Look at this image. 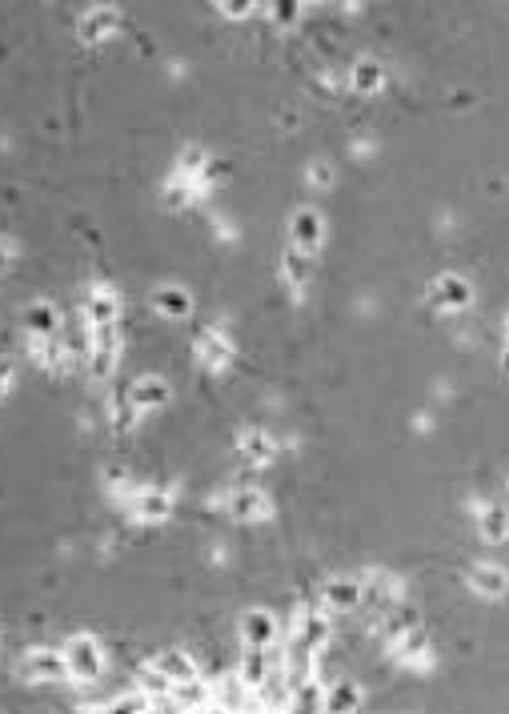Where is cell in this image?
I'll list each match as a JSON object with an SVG mask.
<instances>
[{
	"label": "cell",
	"mask_w": 509,
	"mask_h": 714,
	"mask_svg": "<svg viewBox=\"0 0 509 714\" xmlns=\"http://www.w3.org/2000/svg\"><path fill=\"white\" fill-rule=\"evenodd\" d=\"M61 654H65V670L69 678L77 682H89L101 674V666H105V654H101V642L93 638V634H73V638L61 646Z\"/></svg>",
	"instance_id": "6da1fadb"
},
{
	"label": "cell",
	"mask_w": 509,
	"mask_h": 714,
	"mask_svg": "<svg viewBox=\"0 0 509 714\" xmlns=\"http://www.w3.org/2000/svg\"><path fill=\"white\" fill-rule=\"evenodd\" d=\"M20 674H25V678H33V682H61V678H69L65 654H61V650H49V646H36V650H28V654H25Z\"/></svg>",
	"instance_id": "7a4b0ae2"
},
{
	"label": "cell",
	"mask_w": 509,
	"mask_h": 714,
	"mask_svg": "<svg viewBox=\"0 0 509 714\" xmlns=\"http://www.w3.org/2000/svg\"><path fill=\"white\" fill-rule=\"evenodd\" d=\"M361 598H365V586L357 578H333L325 586V610L329 614H349V610L361 606Z\"/></svg>",
	"instance_id": "3957f363"
},
{
	"label": "cell",
	"mask_w": 509,
	"mask_h": 714,
	"mask_svg": "<svg viewBox=\"0 0 509 714\" xmlns=\"http://www.w3.org/2000/svg\"><path fill=\"white\" fill-rule=\"evenodd\" d=\"M241 638H245V646H249V650H269L277 642V618L265 614V610H253V614H245Z\"/></svg>",
	"instance_id": "277c9868"
},
{
	"label": "cell",
	"mask_w": 509,
	"mask_h": 714,
	"mask_svg": "<svg viewBox=\"0 0 509 714\" xmlns=\"http://www.w3.org/2000/svg\"><path fill=\"white\" fill-rule=\"evenodd\" d=\"M325 710V690L317 678L297 682L289 690V702H285V714H321Z\"/></svg>",
	"instance_id": "5b68a950"
},
{
	"label": "cell",
	"mask_w": 509,
	"mask_h": 714,
	"mask_svg": "<svg viewBox=\"0 0 509 714\" xmlns=\"http://www.w3.org/2000/svg\"><path fill=\"white\" fill-rule=\"evenodd\" d=\"M269 497L261 494V489H237V494H229V513L233 518H241V521H261V518H269Z\"/></svg>",
	"instance_id": "8992f818"
},
{
	"label": "cell",
	"mask_w": 509,
	"mask_h": 714,
	"mask_svg": "<svg viewBox=\"0 0 509 714\" xmlns=\"http://www.w3.org/2000/svg\"><path fill=\"white\" fill-rule=\"evenodd\" d=\"M121 29V16H117V8H93V12L81 16V40H105L113 37V32Z\"/></svg>",
	"instance_id": "52a82bcc"
},
{
	"label": "cell",
	"mask_w": 509,
	"mask_h": 714,
	"mask_svg": "<svg viewBox=\"0 0 509 714\" xmlns=\"http://www.w3.org/2000/svg\"><path fill=\"white\" fill-rule=\"evenodd\" d=\"M153 666L173 682V686H177V682L197 678V666H193V658H189L185 650H161V654L153 658Z\"/></svg>",
	"instance_id": "ba28073f"
},
{
	"label": "cell",
	"mask_w": 509,
	"mask_h": 714,
	"mask_svg": "<svg viewBox=\"0 0 509 714\" xmlns=\"http://www.w3.org/2000/svg\"><path fill=\"white\" fill-rule=\"evenodd\" d=\"M85 313H89V325L93 329H97V325H117V297H113V289H105V285L93 289Z\"/></svg>",
	"instance_id": "9c48e42d"
},
{
	"label": "cell",
	"mask_w": 509,
	"mask_h": 714,
	"mask_svg": "<svg viewBox=\"0 0 509 714\" xmlns=\"http://www.w3.org/2000/svg\"><path fill=\"white\" fill-rule=\"evenodd\" d=\"M321 237H325V225H321V217L317 213H309V209H301L297 217H293V241H297V249H317L321 245Z\"/></svg>",
	"instance_id": "30bf717a"
},
{
	"label": "cell",
	"mask_w": 509,
	"mask_h": 714,
	"mask_svg": "<svg viewBox=\"0 0 509 714\" xmlns=\"http://www.w3.org/2000/svg\"><path fill=\"white\" fill-rule=\"evenodd\" d=\"M133 513H137V521H161L165 513H169V497H165L161 489H137Z\"/></svg>",
	"instance_id": "8fae6325"
},
{
	"label": "cell",
	"mask_w": 509,
	"mask_h": 714,
	"mask_svg": "<svg viewBox=\"0 0 509 714\" xmlns=\"http://www.w3.org/2000/svg\"><path fill=\"white\" fill-rule=\"evenodd\" d=\"M361 706V690L353 682H337L333 690H325V714H357Z\"/></svg>",
	"instance_id": "7c38bea8"
},
{
	"label": "cell",
	"mask_w": 509,
	"mask_h": 714,
	"mask_svg": "<svg viewBox=\"0 0 509 714\" xmlns=\"http://www.w3.org/2000/svg\"><path fill=\"white\" fill-rule=\"evenodd\" d=\"M25 321H28V333L33 337H57V309L44 301H33L25 309Z\"/></svg>",
	"instance_id": "4fadbf2b"
},
{
	"label": "cell",
	"mask_w": 509,
	"mask_h": 714,
	"mask_svg": "<svg viewBox=\"0 0 509 714\" xmlns=\"http://www.w3.org/2000/svg\"><path fill=\"white\" fill-rule=\"evenodd\" d=\"M165 398H169V390H165V382H157V377H141L129 390L133 409H153V406H161Z\"/></svg>",
	"instance_id": "5bb4252c"
},
{
	"label": "cell",
	"mask_w": 509,
	"mask_h": 714,
	"mask_svg": "<svg viewBox=\"0 0 509 714\" xmlns=\"http://www.w3.org/2000/svg\"><path fill=\"white\" fill-rule=\"evenodd\" d=\"M169 694L177 698L181 706H197V710H209V698H213V690L205 686V682L189 678V682H177V686H173Z\"/></svg>",
	"instance_id": "9a60e30c"
},
{
	"label": "cell",
	"mask_w": 509,
	"mask_h": 714,
	"mask_svg": "<svg viewBox=\"0 0 509 714\" xmlns=\"http://www.w3.org/2000/svg\"><path fill=\"white\" fill-rule=\"evenodd\" d=\"M473 586L481 594H505V586H509V574L501 566H477L473 570Z\"/></svg>",
	"instance_id": "2e32d148"
},
{
	"label": "cell",
	"mask_w": 509,
	"mask_h": 714,
	"mask_svg": "<svg viewBox=\"0 0 509 714\" xmlns=\"http://www.w3.org/2000/svg\"><path fill=\"white\" fill-rule=\"evenodd\" d=\"M137 690H141L145 698H165V694L173 690V682L165 678V674L157 670V666H145V670L137 674Z\"/></svg>",
	"instance_id": "e0dca14e"
},
{
	"label": "cell",
	"mask_w": 509,
	"mask_h": 714,
	"mask_svg": "<svg viewBox=\"0 0 509 714\" xmlns=\"http://www.w3.org/2000/svg\"><path fill=\"white\" fill-rule=\"evenodd\" d=\"M197 349H201V361H205V365H225V357H229L225 337H217V333H201Z\"/></svg>",
	"instance_id": "ac0fdd59"
},
{
	"label": "cell",
	"mask_w": 509,
	"mask_h": 714,
	"mask_svg": "<svg viewBox=\"0 0 509 714\" xmlns=\"http://www.w3.org/2000/svg\"><path fill=\"white\" fill-rule=\"evenodd\" d=\"M157 309H165L169 317H185V313L193 309V301H189L181 289H157Z\"/></svg>",
	"instance_id": "d6986e66"
},
{
	"label": "cell",
	"mask_w": 509,
	"mask_h": 714,
	"mask_svg": "<svg viewBox=\"0 0 509 714\" xmlns=\"http://www.w3.org/2000/svg\"><path fill=\"white\" fill-rule=\"evenodd\" d=\"M481 534L489 538V542H505L509 538V518L501 510H489L485 513V521H481Z\"/></svg>",
	"instance_id": "ffe728a7"
},
{
	"label": "cell",
	"mask_w": 509,
	"mask_h": 714,
	"mask_svg": "<svg viewBox=\"0 0 509 714\" xmlns=\"http://www.w3.org/2000/svg\"><path fill=\"white\" fill-rule=\"evenodd\" d=\"M397 654H401L405 662H413L417 654H425V634H421L417 626H413L409 634H401V638H397Z\"/></svg>",
	"instance_id": "44dd1931"
},
{
	"label": "cell",
	"mask_w": 509,
	"mask_h": 714,
	"mask_svg": "<svg viewBox=\"0 0 509 714\" xmlns=\"http://www.w3.org/2000/svg\"><path fill=\"white\" fill-rule=\"evenodd\" d=\"M381 85V69L373 61H361L353 69V88H361V93H373V88Z\"/></svg>",
	"instance_id": "7402d4cb"
},
{
	"label": "cell",
	"mask_w": 509,
	"mask_h": 714,
	"mask_svg": "<svg viewBox=\"0 0 509 714\" xmlns=\"http://www.w3.org/2000/svg\"><path fill=\"white\" fill-rule=\"evenodd\" d=\"M437 293H445V297H441L445 305H465V293H469V289L461 285L457 277H445V281H437Z\"/></svg>",
	"instance_id": "603a6c76"
},
{
	"label": "cell",
	"mask_w": 509,
	"mask_h": 714,
	"mask_svg": "<svg viewBox=\"0 0 509 714\" xmlns=\"http://www.w3.org/2000/svg\"><path fill=\"white\" fill-rule=\"evenodd\" d=\"M241 449H245L249 457H269V454H273V441H269L265 433H245V438H241Z\"/></svg>",
	"instance_id": "cb8c5ba5"
},
{
	"label": "cell",
	"mask_w": 509,
	"mask_h": 714,
	"mask_svg": "<svg viewBox=\"0 0 509 714\" xmlns=\"http://www.w3.org/2000/svg\"><path fill=\"white\" fill-rule=\"evenodd\" d=\"M12 373H17V369H12V361H9V357H0V393H9Z\"/></svg>",
	"instance_id": "d4e9b609"
},
{
	"label": "cell",
	"mask_w": 509,
	"mask_h": 714,
	"mask_svg": "<svg viewBox=\"0 0 509 714\" xmlns=\"http://www.w3.org/2000/svg\"><path fill=\"white\" fill-rule=\"evenodd\" d=\"M9 261H12V245L9 241H0V269H9Z\"/></svg>",
	"instance_id": "484cf974"
},
{
	"label": "cell",
	"mask_w": 509,
	"mask_h": 714,
	"mask_svg": "<svg viewBox=\"0 0 509 714\" xmlns=\"http://www.w3.org/2000/svg\"><path fill=\"white\" fill-rule=\"evenodd\" d=\"M309 176H313V185H329V168H325V165H317Z\"/></svg>",
	"instance_id": "4316f807"
},
{
	"label": "cell",
	"mask_w": 509,
	"mask_h": 714,
	"mask_svg": "<svg viewBox=\"0 0 509 714\" xmlns=\"http://www.w3.org/2000/svg\"><path fill=\"white\" fill-rule=\"evenodd\" d=\"M85 714H113V710H85Z\"/></svg>",
	"instance_id": "83f0119b"
},
{
	"label": "cell",
	"mask_w": 509,
	"mask_h": 714,
	"mask_svg": "<svg viewBox=\"0 0 509 714\" xmlns=\"http://www.w3.org/2000/svg\"><path fill=\"white\" fill-rule=\"evenodd\" d=\"M273 714H277V710H273Z\"/></svg>",
	"instance_id": "f1b7e54d"
}]
</instances>
